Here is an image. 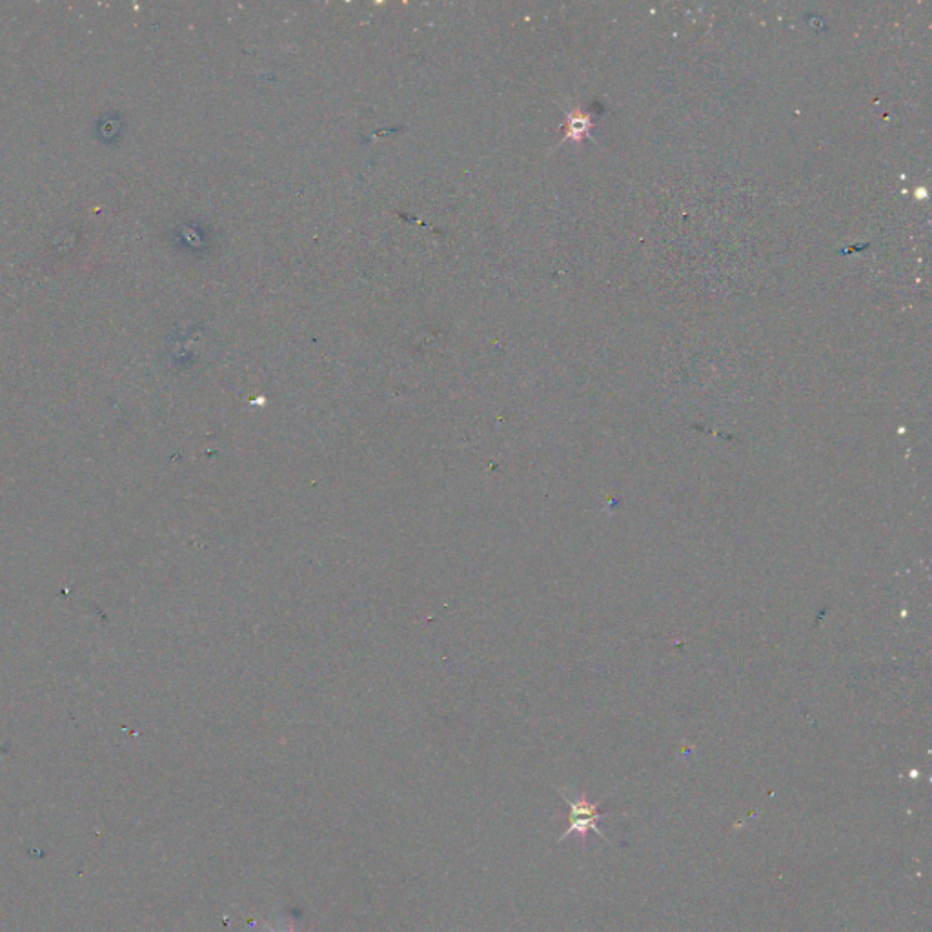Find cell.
<instances>
[{
    "mask_svg": "<svg viewBox=\"0 0 932 932\" xmlns=\"http://www.w3.org/2000/svg\"><path fill=\"white\" fill-rule=\"evenodd\" d=\"M264 929H266V931L268 932H277L275 931L274 927L270 925V923H264ZM286 932H297V927H295V922H290V927H288V931Z\"/></svg>",
    "mask_w": 932,
    "mask_h": 932,
    "instance_id": "obj_2",
    "label": "cell"
},
{
    "mask_svg": "<svg viewBox=\"0 0 932 932\" xmlns=\"http://www.w3.org/2000/svg\"><path fill=\"white\" fill-rule=\"evenodd\" d=\"M561 796L565 798L568 807H570V823H568V829L559 838V841L567 840L568 836H572V834H576L581 840L587 841V834L590 831L596 832L603 840H607L598 825V821L607 816V814L599 811L601 801L592 803V801H588L587 794H578L576 798H570L565 791H561Z\"/></svg>",
    "mask_w": 932,
    "mask_h": 932,
    "instance_id": "obj_1",
    "label": "cell"
}]
</instances>
